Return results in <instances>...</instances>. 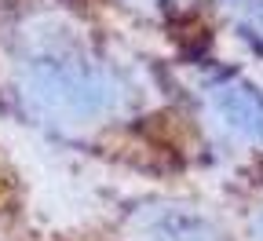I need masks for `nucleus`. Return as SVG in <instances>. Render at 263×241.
Listing matches in <instances>:
<instances>
[{
	"label": "nucleus",
	"instance_id": "obj_3",
	"mask_svg": "<svg viewBox=\"0 0 263 241\" xmlns=\"http://www.w3.org/2000/svg\"><path fill=\"white\" fill-rule=\"evenodd\" d=\"M212 106L230 128L252 135V139H263V95L245 81H227L212 88Z\"/></svg>",
	"mask_w": 263,
	"mask_h": 241
},
{
	"label": "nucleus",
	"instance_id": "obj_1",
	"mask_svg": "<svg viewBox=\"0 0 263 241\" xmlns=\"http://www.w3.org/2000/svg\"><path fill=\"white\" fill-rule=\"evenodd\" d=\"M22 102L44 121L81 128L121 106V84L110 70L91 62L59 26L37 22L22 37Z\"/></svg>",
	"mask_w": 263,
	"mask_h": 241
},
{
	"label": "nucleus",
	"instance_id": "obj_4",
	"mask_svg": "<svg viewBox=\"0 0 263 241\" xmlns=\"http://www.w3.org/2000/svg\"><path fill=\"white\" fill-rule=\"evenodd\" d=\"M256 234H259V241H263V216L256 219Z\"/></svg>",
	"mask_w": 263,
	"mask_h": 241
},
{
	"label": "nucleus",
	"instance_id": "obj_2",
	"mask_svg": "<svg viewBox=\"0 0 263 241\" xmlns=\"http://www.w3.org/2000/svg\"><path fill=\"white\" fill-rule=\"evenodd\" d=\"M132 230L136 241H216V230L179 205H150L136 216Z\"/></svg>",
	"mask_w": 263,
	"mask_h": 241
}]
</instances>
